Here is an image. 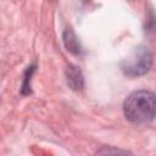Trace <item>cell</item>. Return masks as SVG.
<instances>
[{
    "label": "cell",
    "mask_w": 156,
    "mask_h": 156,
    "mask_svg": "<svg viewBox=\"0 0 156 156\" xmlns=\"http://www.w3.org/2000/svg\"><path fill=\"white\" fill-rule=\"evenodd\" d=\"M156 111L155 94L149 90L132 93L123 102V113L133 124H146L154 121Z\"/></svg>",
    "instance_id": "6da1fadb"
},
{
    "label": "cell",
    "mask_w": 156,
    "mask_h": 156,
    "mask_svg": "<svg viewBox=\"0 0 156 156\" xmlns=\"http://www.w3.org/2000/svg\"><path fill=\"white\" fill-rule=\"evenodd\" d=\"M122 72L128 77H139L147 73L152 66V54L146 46H138L121 62Z\"/></svg>",
    "instance_id": "7a4b0ae2"
},
{
    "label": "cell",
    "mask_w": 156,
    "mask_h": 156,
    "mask_svg": "<svg viewBox=\"0 0 156 156\" xmlns=\"http://www.w3.org/2000/svg\"><path fill=\"white\" fill-rule=\"evenodd\" d=\"M66 77L67 83L73 90H82L84 87V79L83 74L77 66H68L66 69Z\"/></svg>",
    "instance_id": "3957f363"
},
{
    "label": "cell",
    "mask_w": 156,
    "mask_h": 156,
    "mask_svg": "<svg viewBox=\"0 0 156 156\" xmlns=\"http://www.w3.org/2000/svg\"><path fill=\"white\" fill-rule=\"evenodd\" d=\"M63 44H65L66 49L69 52L74 54V55H79L80 51H82V48L79 45V41H78V39H77V37H76V34L73 33L72 29H68L67 28L65 30V33H63Z\"/></svg>",
    "instance_id": "277c9868"
},
{
    "label": "cell",
    "mask_w": 156,
    "mask_h": 156,
    "mask_svg": "<svg viewBox=\"0 0 156 156\" xmlns=\"http://www.w3.org/2000/svg\"><path fill=\"white\" fill-rule=\"evenodd\" d=\"M95 156H134V155L123 149H118L113 146H105V147H101L96 152Z\"/></svg>",
    "instance_id": "5b68a950"
},
{
    "label": "cell",
    "mask_w": 156,
    "mask_h": 156,
    "mask_svg": "<svg viewBox=\"0 0 156 156\" xmlns=\"http://www.w3.org/2000/svg\"><path fill=\"white\" fill-rule=\"evenodd\" d=\"M34 69H35V66H29L24 73V79H23V84H22V94L23 95L30 93V77H32V73L34 72Z\"/></svg>",
    "instance_id": "8992f818"
}]
</instances>
